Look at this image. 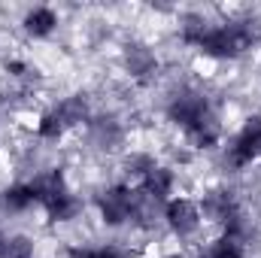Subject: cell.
Returning a JSON list of instances; mask_svg holds the SVG:
<instances>
[{
  "label": "cell",
  "instance_id": "d6986e66",
  "mask_svg": "<svg viewBox=\"0 0 261 258\" xmlns=\"http://www.w3.org/2000/svg\"><path fill=\"white\" fill-rule=\"evenodd\" d=\"M0 258H9V237L0 231Z\"/></svg>",
  "mask_w": 261,
  "mask_h": 258
},
{
  "label": "cell",
  "instance_id": "e0dca14e",
  "mask_svg": "<svg viewBox=\"0 0 261 258\" xmlns=\"http://www.w3.org/2000/svg\"><path fill=\"white\" fill-rule=\"evenodd\" d=\"M9 258H34V243L31 237H9Z\"/></svg>",
  "mask_w": 261,
  "mask_h": 258
},
{
  "label": "cell",
  "instance_id": "6da1fadb",
  "mask_svg": "<svg viewBox=\"0 0 261 258\" xmlns=\"http://www.w3.org/2000/svg\"><path fill=\"white\" fill-rule=\"evenodd\" d=\"M182 43L197 49L206 58L231 61L249 52L261 40V21L255 18H231V21H206L200 15H189L182 21Z\"/></svg>",
  "mask_w": 261,
  "mask_h": 258
},
{
  "label": "cell",
  "instance_id": "9a60e30c",
  "mask_svg": "<svg viewBox=\"0 0 261 258\" xmlns=\"http://www.w3.org/2000/svg\"><path fill=\"white\" fill-rule=\"evenodd\" d=\"M67 258H128V252L119 246H70Z\"/></svg>",
  "mask_w": 261,
  "mask_h": 258
},
{
  "label": "cell",
  "instance_id": "5b68a950",
  "mask_svg": "<svg viewBox=\"0 0 261 258\" xmlns=\"http://www.w3.org/2000/svg\"><path fill=\"white\" fill-rule=\"evenodd\" d=\"M140 200H143V194L137 192V189H130L128 183H116V186H110V189H103V192L97 194L94 207H97L103 225L119 228L125 222H137Z\"/></svg>",
  "mask_w": 261,
  "mask_h": 258
},
{
  "label": "cell",
  "instance_id": "7a4b0ae2",
  "mask_svg": "<svg viewBox=\"0 0 261 258\" xmlns=\"http://www.w3.org/2000/svg\"><path fill=\"white\" fill-rule=\"evenodd\" d=\"M167 119L182 131L197 149H213L222 140V122L210 97L197 88H179L167 100Z\"/></svg>",
  "mask_w": 261,
  "mask_h": 258
},
{
  "label": "cell",
  "instance_id": "277c9868",
  "mask_svg": "<svg viewBox=\"0 0 261 258\" xmlns=\"http://www.w3.org/2000/svg\"><path fill=\"white\" fill-rule=\"evenodd\" d=\"M197 207H200V216L206 222L222 225V234L237 237V240L246 243L249 225H246V216H243V207H240L237 194L231 189H210V192H203L200 200H197Z\"/></svg>",
  "mask_w": 261,
  "mask_h": 258
},
{
  "label": "cell",
  "instance_id": "8992f818",
  "mask_svg": "<svg viewBox=\"0 0 261 258\" xmlns=\"http://www.w3.org/2000/svg\"><path fill=\"white\" fill-rule=\"evenodd\" d=\"M258 158H261V116H249L243 122V128L228 140L225 164L234 167V170H243V167H249Z\"/></svg>",
  "mask_w": 261,
  "mask_h": 258
},
{
  "label": "cell",
  "instance_id": "9c48e42d",
  "mask_svg": "<svg viewBox=\"0 0 261 258\" xmlns=\"http://www.w3.org/2000/svg\"><path fill=\"white\" fill-rule=\"evenodd\" d=\"M140 192L146 194L152 203H167L176 192V173L164 164H155L143 179H140Z\"/></svg>",
  "mask_w": 261,
  "mask_h": 258
},
{
  "label": "cell",
  "instance_id": "5bb4252c",
  "mask_svg": "<svg viewBox=\"0 0 261 258\" xmlns=\"http://www.w3.org/2000/svg\"><path fill=\"white\" fill-rule=\"evenodd\" d=\"M200 258H249L246 255V243L237 240V237H228V234H219L203 252Z\"/></svg>",
  "mask_w": 261,
  "mask_h": 258
},
{
  "label": "cell",
  "instance_id": "8fae6325",
  "mask_svg": "<svg viewBox=\"0 0 261 258\" xmlns=\"http://www.w3.org/2000/svg\"><path fill=\"white\" fill-rule=\"evenodd\" d=\"M21 28H24V34H31L34 40H43V37L55 34V28H58V12H55L52 6H34V9L24 12Z\"/></svg>",
  "mask_w": 261,
  "mask_h": 258
},
{
  "label": "cell",
  "instance_id": "52a82bcc",
  "mask_svg": "<svg viewBox=\"0 0 261 258\" xmlns=\"http://www.w3.org/2000/svg\"><path fill=\"white\" fill-rule=\"evenodd\" d=\"M164 222H167V228H170L179 240H189V237H195L197 231H200L203 216H200L197 200L173 194V197L164 203Z\"/></svg>",
  "mask_w": 261,
  "mask_h": 258
},
{
  "label": "cell",
  "instance_id": "ffe728a7",
  "mask_svg": "<svg viewBox=\"0 0 261 258\" xmlns=\"http://www.w3.org/2000/svg\"><path fill=\"white\" fill-rule=\"evenodd\" d=\"M164 258H186V255H179V252H173V255H164Z\"/></svg>",
  "mask_w": 261,
  "mask_h": 258
},
{
  "label": "cell",
  "instance_id": "30bf717a",
  "mask_svg": "<svg viewBox=\"0 0 261 258\" xmlns=\"http://www.w3.org/2000/svg\"><path fill=\"white\" fill-rule=\"evenodd\" d=\"M88 134H91V143H94L97 149H107V152L119 149L122 140H125V131H122V125H119L113 116H91Z\"/></svg>",
  "mask_w": 261,
  "mask_h": 258
},
{
  "label": "cell",
  "instance_id": "3957f363",
  "mask_svg": "<svg viewBox=\"0 0 261 258\" xmlns=\"http://www.w3.org/2000/svg\"><path fill=\"white\" fill-rule=\"evenodd\" d=\"M34 194H37V207L46 210L49 222H70L79 216L82 210V200L76 197V192L70 189L64 170H46V173H37L31 179Z\"/></svg>",
  "mask_w": 261,
  "mask_h": 258
},
{
  "label": "cell",
  "instance_id": "4fadbf2b",
  "mask_svg": "<svg viewBox=\"0 0 261 258\" xmlns=\"http://www.w3.org/2000/svg\"><path fill=\"white\" fill-rule=\"evenodd\" d=\"M0 203H3V210H9V213H24V210L37 207L34 186H31V183H15V186H9L6 192L0 194Z\"/></svg>",
  "mask_w": 261,
  "mask_h": 258
},
{
  "label": "cell",
  "instance_id": "7c38bea8",
  "mask_svg": "<svg viewBox=\"0 0 261 258\" xmlns=\"http://www.w3.org/2000/svg\"><path fill=\"white\" fill-rule=\"evenodd\" d=\"M73 128L70 122H67V116H64V110L55 104V107H49L40 119H37V134L43 137V140H49V143H55V140H61L67 131Z\"/></svg>",
  "mask_w": 261,
  "mask_h": 258
},
{
  "label": "cell",
  "instance_id": "ba28073f",
  "mask_svg": "<svg viewBox=\"0 0 261 258\" xmlns=\"http://www.w3.org/2000/svg\"><path fill=\"white\" fill-rule=\"evenodd\" d=\"M122 64H125L130 79L146 82V79H152L158 73V55L143 43H128L125 52H122Z\"/></svg>",
  "mask_w": 261,
  "mask_h": 258
},
{
  "label": "cell",
  "instance_id": "2e32d148",
  "mask_svg": "<svg viewBox=\"0 0 261 258\" xmlns=\"http://www.w3.org/2000/svg\"><path fill=\"white\" fill-rule=\"evenodd\" d=\"M155 164H158V161H155L152 155H130L128 161H125V170H128V176H134V179H143Z\"/></svg>",
  "mask_w": 261,
  "mask_h": 258
},
{
  "label": "cell",
  "instance_id": "ac0fdd59",
  "mask_svg": "<svg viewBox=\"0 0 261 258\" xmlns=\"http://www.w3.org/2000/svg\"><path fill=\"white\" fill-rule=\"evenodd\" d=\"M6 70H9L12 76H28V73H31V67L24 64V61H15V58H12V61H6Z\"/></svg>",
  "mask_w": 261,
  "mask_h": 258
}]
</instances>
